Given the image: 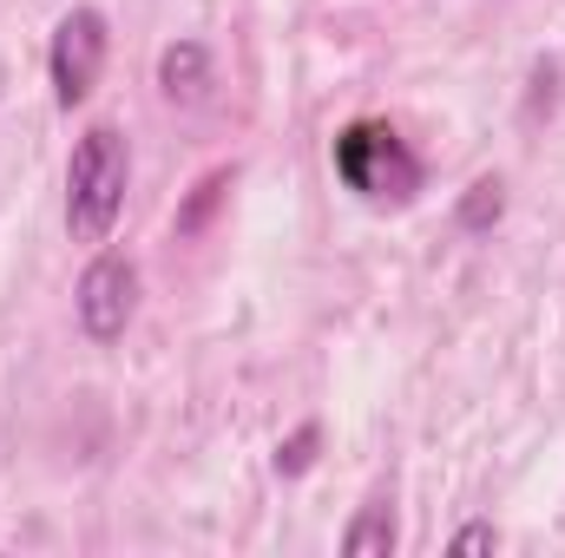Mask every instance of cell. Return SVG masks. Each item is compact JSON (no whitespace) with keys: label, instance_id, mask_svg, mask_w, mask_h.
Instances as JSON below:
<instances>
[{"label":"cell","instance_id":"1","mask_svg":"<svg viewBox=\"0 0 565 558\" xmlns=\"http://www.w3.org/2000/svg\"><path fill=\"white\" fill-rule=\"evenodd\" d=\"M126 184H132V151L113 126H93L73 144L66 164V230L73 244H106L119 211H126Z\"/></svg>","mask_w":565,"mask_h":558},{"label":"cell","instance_id":"2","mask_svg":"<svg viewBox=\"0 0 565 558\" xmlns=\"http://www.w3.org/2000/svg\"><path fill=\"white\" fill-rule=\"evenodd\" d=\"M335 178H342L355 197H369V204H408V197L422 191V158L402 144L395 126L355 119V126H342V139H335Z\"/></svg>","mask_w":565,"mask_h":558},{"label":"cell","instance_id":"3","mask_svg":"<svg viewBox=\"0 0 565 558\" xmlns=\"http://www.w3.org/2000/svg\"><path fill=\"white\" fill-rule=\"evenodd\" d=\"M99 66H106V13H99V7L60 13L53 46H46V73H53V99H60L66 112L99 86Z\"/></svg>","mask_w":565,"mask_h":558},{"label":"cell","instance_id":"4","mask_svg":"<svg viewBox=\"0 0 565 558\" xmlns=\"http://www.w3.org/2000/svg\"><path fill=\"white\" fill-rule=\"evenodd\" d=\"M73 309H79V329H86L93 342H119V335H126V322H132V309H139V270H132L119 250L93 257V264H86V277H79Z\"/></svg>","mask_w":565,"mask_h":558},{"label":"cell","instance_id":"5","mask_svg":"<svg viewBox=\"0 0 565 558\" xmlns=\"http://www.w3.org/2000/svg\"><path fill=\"white\" fill-rule=\"evenodd\" d=\"M204 79H211V53L198 46V40H178V46H164L158 53V86H164V99H204Z\"/></svg>","mask_w":565,"mask_h":558},{"label":"cell","instance_id":"6","mask_svg":"<svg viewBox=\"0 0 565 558\" xmlns=\"http://www.w3.org/2000/svg\"><path fill=\"white\" fill-rule=\"evenodd\" d=\"M342 552L349 558H388L395 552V519H388V506L375 500V506H362V519L342 533Z\"/></svg>","mask_w":565,"mask_h":558},{"label":"cell","instance_id":"7","mask_svg":"<svg viewBox=\"0 0 565 558\" xmlns=\"http://www.w3.org/2000/svg\"><path fill=\"white\" fill-rule=\"evenodd\" d=\"M500 211H507L500 178H480V184L460 197V230H493V224H500Z\"/></svg>","mask_w":565,"mask_h":558},{"label":"cell","instance_id":"8","mask_svg":"<svg viewBox=\"0 0 565 558\" xmlns=\"http://www.w3.org/2000/svg\"><path fill=\"white\" fill-rule=\"evenodd\" d=\"M316 440H322V427H316V420H302V427H296V433L277 447V473H289V480H296V473H309V460H316Z\"/></svg>","mask_w":565,"mask_h":558},{"label":"cell","instance_id":"9","mask_svg":"<svg viewBox=\"0 0 565 558\" xmlns=\"http://www.w3.org/2000/svg\"><path fill=\"white\" fill-rule=\"evenodd\" d=\"M493 546H500V539H493V526H460L447 552H454V558H473V552H493Z\"/></svg>","mask_w":565,"mask_h":558}]
</instances>
